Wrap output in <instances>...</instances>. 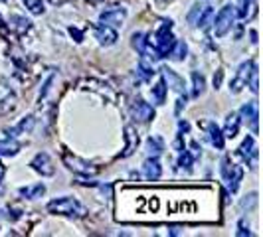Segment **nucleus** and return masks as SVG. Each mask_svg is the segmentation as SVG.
<instances>
[{"mask_svg":"<svg viewBox=\"0 0 263 237\" xmlns=\"http://www.w3.org/2000/svg\"><path fill=\"white\" fill-rule=\"evenodd\" d=\"M48 211L50 213H55V215H67V218H85L87 215V210L85 206L78 202L76 198H55L48 204Z\"/></svg>","mask_w":263,"mask_h":237,"instance_id":"1","label":"nucleus"},{"mask_svg":"<svg viewBox=\"0 0 263 237\" xmlns=\"http://www.w3.org/2000/svg\"><path fill=\"white\" fill-rule=\"evenodd\" d=\"M174 42L176 40H174V34H172V22L171 20H162L160 28L157 30V36H155V50L158 53V60L171 55Z\"/></svg>","mask_w":263,"mask_h":237,"instance_id":"2","label":"nucleus"},{"mask_svg":"<svg viewBox=\"0 0 263 237\" xmlns=\"http://www.w3.org/2000/svg\"><path fill=\"white\" fill-rule=\"evenodd\" d=\"M234 22H236L234 6H232V4H226L224 8L216 14V18H214V34H216L218 38H224L226 34L232 30Z\"/></svg>","mask_w":263,"mask_h":237,"instance_id":"3","label":"nucleus"},{"mask_svg":"<svg viewBox=\"0 0 263 237\" xmlns=\"http://www.w3.org/2000/svg\"><path fill=\"white\" fill-rule=\"evenodd\" d=\"M222 178L230 188V192L236 194L239 190V182L243 178V170L239 164H234V162H230V158H224L222 160Z\"/></svg>","mask_w":263,"mask_h":237,"instance_id":"4","label":"nucleus"},{"mask_svg":"<svg viewBox=\"0 0 263 237\" xmlns=\"http://www.w3.org/2000/svg\"><path fill=\"white\" fill-rule=\"evenodd\" d=\"M253 67H255V62H243L241 66L237 67L236 77L232 79V83H230V91L234 93V95L241 93L243 87H248V81H250V75H251V71H253Z\"/></svg>","mask_w":263,"mask_h":237,"instance_id":"5","label":"nucleus"},{"mask_svg":"<svg viewBox=\"0 0 263 237\" xmlns=\"http://www.w3.org/2000/svg\"><path fill=\"white\" fill-rule=\"evenodd\" d=\"M237 154L243 158V162L250 166L251 170H255V168H257V156H259V150H257V146H255V139H253V136H246V139H243L241 146L237 148Z\"/></svg>","mask_w":263,"mask_h":237,"instance_id":"6","label":"nucleus"},{"mask_svg":"<svg viewBox=\"0 0 263 237\" xmlns=\"http://www.w3.org/2000/svg\"><path fill=\"white\" fill-rule=\"evenodd\" d=\"M62 158H64L67 168L73 170L76 174H81V176H95L97 174V166H93V164H89V162H85V160H81L78 156H73L69 152H64Z\"/></svg>","mask_w":263,"mask_h":237,"instance_id":"7","label":"nucleus"},{"mask_svg":"<svg viewBox=\"0 0 263 237\" xmlns=\"http://www.w3.org/2000/svg\"><path fill=\"white\" fill-rule=\"evenodd\" d=\"M131 44H133V48L141 53L143 57L158 60V53H157V50H155V44H151V40H148V36H146V34H143V32L133 34Z\"/></svg>","mask_w":263,"mask_h":237,"instance_id":"8","label":"nucleus"},{"mask_svg":"<svg viewBox=\"0 0 263 237\" xmlns=\"http://www.w3.org/2000/svg\"><path fill=\"white\" fill-rule=\"evenodd\" d=\"M131 115L137 123H151L155 118V109L143 99H137L131 105Z\"/></svg>","mask_w":263,"mask_h":237,"instance_id":"9","label":"nucleus"},{"mask_svg":"<svg viewBox=\"0 0 263 237\" xmlns=\"http://www.w3.org/2000/svg\"><path fill=\"white\" fill-rule=\"evenodd\" d=\"M30 166L38 172V174H42V176H53V172H55L52 158H50L48 152H38L36 156L32 158Z\"/></svg>","mask_w":263,"mask_h":237,"instance_id":"10","label":"nucleus"},{"mask_svg":"<svg viewBox=\"0 0 263 237\" xmlns=\"http://www.w3.org/2000/svg\"><path fill=\"white\" fill-rule=\"evenodd\" d=\"M125 18H127V10L125 8H121V6H113V8H107L101 12L99 16V20L107 24V26H121L123 22H125Z\"/></svg>","mask_w":263,"mask_h":237,"instance_id":"11","label":"nucleus"},{"mask_svg":"<svg viewBox=\"0 0 263 237\" xmlns=\"http://www.w3.org/2000/svg\"><path fill=\"white\" fill-rule=\"evenodd\" d=\"M237 115H239V121H241V123H248V125H250L253 134H257V118H259V115H257V103H255V101L246 103V105L239 109Z\"/></svg>","mask_w":263,"mask_h":237,"instance_id":"12","label":"nucleus"},{"mask_svg":"<svg viewBox=\"0 0 263 237\" xmlns=\"http://www.w3.org/2000/svg\"><path fill=\"white\" fill-rule=\"evenodd\" d=\"M95 38L97 42L101 44V46H113L115 42H117V32H115V28L113 26H107V24H95Z\"/></svg>","mask_w":263,"mask_h":237,"instance_id":"13","label":"nucleus"},{"mask_svg":"<svg viewBox=\"0 0 263 237\" xmlns=\"http://www.w3.org/2000/svg\"><path fill=\"white\" fill-rule=\"evenodd\" d=\"M236 18L239 20H251L255 12H257V2L255 0H237V4L234 6Z\"/></svg>","mask_w":263,"mask_h":237,"instance_id":"14","label":"nucleus"},{"mask_svg":"<svg viewBox=\"0 0 263 237\" xmlns=\"http://www.w3.org/2000/svg\"><path fill=\"white\" fill-rule=\"evenodd\" d=\"M162 71V79H164V83H168V87H171L172 91L176 93H184V79L180 77L174 69H171V67H162L160 69Z\"/></svg>","mask_w":263,"mask_h":237,"instance_id":"15","label":"nucleus"},{"mask_svg":"<svg viewBox=\"0 0 263 237\" xmlns=\"http://www.w3.org/2000/svg\"><path fill=\"white\" fill-rule=\"evenodd\" d=\"M143 174H145V178H148V180H158V178H160V174H162L160 160H158L157 156L146 158L145 164H143Z\"/></svg>","mask_w":263,"mask_h":237,"instance_id":"16","label":"nucleus"},{"mask_svg":"<svg viewBox=\"0 0 263 237\" xmlns=\"http://www.w3.org/2000/svg\"><path fill=\"white\" fill-rule=\"evenodd\" d=\"M34 123H36V118L32 117V115H28V117L20 118V123L18 125H14V127H10L8 131H6V134L8 136H18V134H26V132H30L32 129H34Z\"/></svg>","mask_w":263,"mask_h":237,"instance_id":"17","label":"nucleus"},{"mask_svg":"<svg viewBox=\"0 0 263 237\" xmlns=\"http://www.w3.org/2000/svg\"><path fill=\"white\" fill-rule=\"evenodd\" d=\"M137 146H139V134H137V131L133 127H127L125 129V150H123L121 156L123 158L131 156L133 152L137 150Z\"/></svg>","mask_w":263,"mask_h":237,"instance_id":"18","label":"nucleus"},{"mask_svg":"<svg viewBox=\"0 0 263 237\" xmlns=\"http://www.w3.org/2000/svg\"><path fill=\"white\" fill-rule=\"evenodd\" d=\"M239 127H241V121H239V115L237 113H230L226 117V125H224V139H234L237 132H239Z\"/></svg>","mask_w":263,"mask_h":237,"instance_id":"19","label":"nucleus"},{"mask_svg":"<svg viewBox=\"0 0 263 237\" xmlns=\"http://www.w3.org/2000/svg\"><path fill=\"white\" fill-rule=\"evenodd\" d=\"M22 145L14 139V136H6L4 141H0V156H16L20 152Z\"/></svg>","mask_w":263,"mask_h":237,"instance_id":"20","label":"nucleus"},{"mask_svg":"<svg viewBox=\"0 0 263 237\" xmlns=\"http://www.w3.org/2000/svg\"><path fill=\"white\" fill-rule=\"evenodd\" d=\"M18 194L26 200H36V198H42L46 194V186L44 184H32V186H24L18 190Z\"/></svg>","mask_w":263,"mask_h":237,"instance_id":"21","label":"nucleus"},{"mask_svg":"<svg viewBox=\"0 0 263 237\" xmlns=\"http://www.w3.org/2000/svg\"><path fill=\"white\" fill-rule=\"evenodd\" d=\"M208 136H210V143L218 150H222L224 148V134H222V129L218 127V125H214V123H208Z\"/></svg>","mask_w":263,"mask_h":237,"instance_id":"22","label":"nucleus"},{"mask_svg":"<svg viewBox=\"0 0 263 237\" xmlns=\"http://www.w3.org/2000/svg\"><path fill=\"white\" fill-rule=\"evenodd\" d=\"M212 20H214V8H212V6H202V10H200V14H198L194 26L208 28L212 24Z\"/></svg>","mask_w":263,"mask_h":237,"instance_id":"23","label":"nucleus"},{"mask_svg":"<svg viewBox=\"0 0 263 237\" xmlns=\"http://www.w3.org/2000/svg\"><path fill=\"white\" fill-rule=\"evenodd\" d=\"M166 83H164V79H158L157 85L151 89V93H153V97H155V101H157V105H162L164 103V99H166Z\"/></svg>","mask_w":263,"mask_h":237,"instance_id":"24","label":"nucleus"},{"mask_svg":"<svg viewBox=\"0 0 263 237\" xmlns=\"http://www.w3.org/2000/svg\"><path fill=\"white\" fill-rule=\"evenodd\" d=\"M186 53H188V46H186V42H182V40L174 42V46H172V50H171L172 60H176V62H184Z\"/></svg>","mask_w":263,"mask_h":237,"instance_id":"25","label":"nucleus"},{"mask_svg":"<svg viewBox=\"0 0 263 237\" xmlns=\"http://www.w3.org/2000/svg\"><path fill=\"white\" fill-rule=\"evenodd\" d=\"M204 89H206V79L202 73L194 71L192 73V97H200L204 93Z\"/></svg>","mask_w":263,"mask_h":237,"instance_id":"26","label":"nucleus"},{"mask_svg":"<svg viewBox=\"0 0 263 237\" xmlns=\"http://www.w3.org/2000/svg\"><path fill=\"white\" fill-rule=\"evenodd\" d=\"M24 2V6H26L28 10L32 14H36V16H40V14L46 12V6H44V0H22Z\"/></svg>","mask_w":263,"mask_h":237,"instance_id":"27","label":"nucleus"},{"mask_svg":"<svg viewBox=\"0 0 263 237\" xmlns=\"http://www.w3.org/2000/svg\"><path fill=\"white\" fill-rule=\"evenodd\" d=\"M255 206H257V194L255 192H251L250 196H246L239 202V210L241 211H251Z\"/></svg>","mask_w":263,"mask_h":237,"instance_id":"28","label":"nucleus"},{"mask_svg":"<svg viewBox=\"0 0 263 237\" xmlns=\"http://www.w3.org/2000/svg\"><path fill=\"white\" fill-rule=\"evenodd\" d=\"M192 162H194V156H192V152H188V150H182L180 152V158H178V168H186V170H190L192 168Z\"/></svg>","mask_w":263,"mask_h":237,"instance_id":"29","label":"nucleus"},{"mask_svg":"<svg viewBox=\"0 0 263 237\" xmlns=\"http://www.w3.org/2000/svg\"><path fill=\"white\" fill-rule=\"evenodd\" d=\"M12 20L14 22H18V24H12V28L14 30H18L20 34H22V32H26V30H30V26H32V22L26 20V18H22V16H14Z\"/></svg>","mask_w":263,"mask_h":237,"instance_id":"30","label":"nucleus"},{"mask_svg":"<svg viewBox=\"0 0 263 237\" xmlns=\"http://www.w3.org/2000/svg\"><path fill=\"white\" fill-rule=\"evenodd\" d=\"M148 148H151V152L155 150V156H157V154H160V152L164 150V145H162V141H160V139L151 136V139H148Z\"/></svg>","mask_w":263,"mask_h":237,"instance_id":"31","label":"nucleus"},{"mask_svg":"<svg viewBox=\"0 0 263 237\" xmlns=\"http://www.w3.org/2000/svg\"><path fill=\"white\" fill-rule=\"evenodd\" d=\"M137 69H139V71H137V73H139V75H141V79H143V81H148V79L153 77V73H155V71H153V69H151V67L146 66L145 62H141V64H139V67H137Z\"/></svg>","mask_w":263,"mask_h":237,"instance_id":"32","label":"nucleus"},{"mask_svg":"<svg viewBox=\"0 0 263 237\" xmlns=\"http://www.w3.org/2000/svg\"><path fill=\"white\" fill-rule=\"evenodd\" d=\"M257 77H259V73H257V66H255L253 67V71H251V75H250V81H248V85H250V89L253 93L259 91V87H257Z\"/></svg>","mask_w":263,"mask_h":237,"instance_id":"33","label":"nucleus"},{"mask_svg":"<svg viewBox=\"0 0 263 237\" xmlns=\"http://www.w3.org/2000/svg\"><path fill=\"white\" fill-rule=\"evenodd\" d=\"M236 235H237V237H250V235H251L250 227H246V224H243V222H239V224H237Z\"/></svg>","mask_w":263,"mask_h":237,"instance_id":"34","label":"nucleus"},{"mask_svg":"<svg viewBox=\"0 0 263 237\" xmlns=\"http://www.w3.org/2000/svg\"><path fill=\"white\" fill-rule=\"evenodd\" d=\"M200 10H202V6H198V4L196 6H192V10H190V14H188V22H190V24H194V22H196Z\"/></svg>","mask_w":263,"mask_h":237,"instance_id":"35","label":"nucleus"},{"mask_svg":"<svg viewBox=\"0 0 263 237\" xmlns=\"http://www.w3.org/2000/svg\"><path fill=\"white\" fill-rule=\"evenodd\" d=\"M220 83H222V71H218V73L214 75V87L218 89V87H220Z\"/></svg>","mask_w":263,"mask_h":237,"instance_id":"36","label":"nucleus"},{"mask_svg":"<svg viewBox=\"0 0 263 237\" xmlns=\"http://www.w3.org/2000/svg\"><path fill=\"white\" fill-rule=\"evenodd\" d=\"M69 34H71V36H76V38H78V42H81V38H83V36H81V32H79V30H76V28H69Z\"/></svg>","mask_w":263,"mask_h":237,"instance_id":"37","label":"nucleus"},{"mask_svg":"<svg viewBox=\"0 0 263 237\" xmlns=\"http://www.w3.org/2000/svg\"><path fill=\"white\" fill-rule=\"evenodd\" d=\"M182 105H186V95H184V97H180V99H178V105H176V113H180V109H182Z\"/></svg>","mask_w":263,"mask_h":237,"instance_id":"38","label":"nucleus"},{"mask_svg":"<svg viewBox=\"0 0 263 237\" xmlns=\"http://www.w3.org/2000/svg\"><path fill=\"white\" fill-rule=\"evenodd\" d=\"M50 4H53V6H60V4H66L67 0H48Z\"/></svg>","mask_w":263,"mask_h":237,"instance_id":"39","label":"nucleus"},{"mask_svg":"<svg viewBox=\"0 0 263 237\" xmlns=\"http://www.w3.org/2000/svg\"><path fill=\"white\" fill-rule=\"evenodd\" d=\"M4 174H6V168H4V164L0 162V182H2V178H4Z\"/></svg>","mask_w":263,"mask_h":237,"instance_id":"40","label":"nucleus"}]
</instances>
